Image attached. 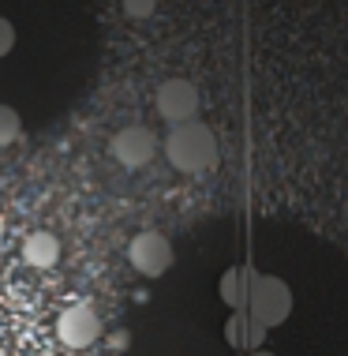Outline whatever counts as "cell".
<instances>
[{"label":"cell","mask_w":348,"mask_h":356,"mask_svg":"<svg viewBox=\"0 0 348 356\" xmlns=\"http://www.w3.org/2000/svg\"><path fill=\"white\" fill-rule=\"evenodd\" d=\"M19 131H23V120H19V113L12 105H0V147H12L19 139Z\"/></svg>","instance_id":"cell-10"},{"label":"cell","mask_w":348,"mask_h":356,"mask_svg":"<svg viewBox=\"0 0 348 356\" xmlns=\"http://www.w3.org/2000/svg\"><path fill=\"white\" fill-rule=\"evenodd\" d=\"M12 45H15V31H12V23H8V19H0V56L12 53Z\"/></svg>","instance_id":"cell-12"},{"label":"cell","mask_w":348,"mask_h":356,"mask_svg":"<svg viewBox=\"0 0 348 356\" xmlns=\"http://www.w3.org/2000/svg\"><path fill=\"white\" fill-rule=\"evenodd\" d=\"M23 259L31 266H38V270H49V266H56V259H60V240L53 233H31L23 244Z\"/></svg>","instance_id":"cell-9"},{"label":"cell","mask_w":348,"mask_h":356,"mask_svg":"<svg viewBox=\"0 0 348 356\" xmlns=\"http://www.w3.org/2000/svg\"><path fill=\"white\" fill-rule=\"evenodd\" d=\"M0 356H4V353H0Z\"/></svg>","instance_id":"cell-14"},{"label":"cell","mask_w":348,"mask_h":356,"mask_svg":"<svg viewBox=\"0 0 348 356\" xmlns=\"http://www.w3.org/2000/svg\"><path fill=\"white\" fill-rule=\"evenodd\" d=\"M255 356H274V353H263V349H258V353H255Z\"/></svg>","instance_id":"cell-13"},{"label":"cell","mask_w":348,"mask_h":356,"mask_svg":"<svg viewBox=\"0 0 348 356\" xmlns=\"http://www.w3.org/2000/svg\"><path fill=\"white\" fill-rule=\"evenodd\" d=\"M154 8H158V0H124V12L131 19H147L154 15Z\"/></svg>","instance_id":"cell-11"},{"label":"cell","mask_w":348,"mask_h":356,"mask_svg":"<svg viewBox=\"0 0 348 356\" xmlns=\"http://www.w3.org/2000/svg\"><path fill=\"white\" fill-rule=\"evenodd\" d=\"M255 277H258V274H251L247 266H232L229 274H221V300H225L229 307H236V312H244Z\"/></svg>","instance_id":"cell-8"},{"label":"cell","mask_w":348,"mask_h":356,"mask_svg":"<svg viewBox=\"0 0 348 356\" xmlns=\"http://www.w3.org/2000/svg\"><path fill=\"white\" fill-rule=\"evenodd\" d=\"M56 334H60V341L72 345V349H86V345H94L101 338V319L94 315V307L72 304L67 312H60V319H56Z\"/></svg>","instance_id":"cell-6"},{"label":"cell","mask_w":348,"mask_h":356,"mask_svg":"<svg viewBox=\"0 0 348 356\" xmlns=\"http://www.w3.org/2000/svg\"><path fill=\"white\" fill-rule=\"evenodd\" d=\"M251 319H258L270 330V326H281L288 315H292V289H288L281 277H255L251 285V296H247V307Z\"/></svg>","instance_id":"cell-2"},{"label":"cell","mask_w":348,"mask_h":356,"mask_svg":"<svg viewBox=\"0 0 348 356\" xmlns=\"http://www.w3.org/2000/svg\"><path fill=\"white\" fill-rule=\"evenodd\" d=\"M225 338H229V345H236V349H258V345L266 341V326L258 319H251V312H236L225 323Z\"/></svg>","instance_id":"cell-7"},{"label":"cell","mask_w":348,"mask_h":356,"mask_svg":"<svg viewBox=\"0 0 348 356\" xmlns=\"http://www.w3.org/2000/svg\"><path fill=\"white\" fill-rule=\"evenodd\" d=\"M158 113H161V120L172 124V128H176V124L195 120V113H199V90L188 79H165V83L158 86Z\"/></svg>","instance_id":"cell-4"},{"label":"cell","mask_w":348,"mask_h":356,"mask_svg":"<svg viewBox=\"0 0 348 356\" xmlns=\"http://www.w3.org/2000/svg\"><path fill=\"white\" fill-rule=\"evenodd\" d=\"M165 158L172 169L180 172H206L217 165V139L206 124L199 120H188V124H176L165 139Z\"/></svg>","instance_id":"cell-1"},{"label":"cell","mask_w":348,"mask_h":356,"mask_svg":"<svg viewBox=\"0 0 348 356\" xmlns=\"http://www.w3.org/2000/svg\"><path fill=\"white\" fill-rule=\"evenodd\" d=\"M158 154V139H154L150 128L142 124H128L113 136V158L120 161L124 169H142L147 161Z\"/></svg>","instance_id":"cell-5"},{"label":"cell","mask_w":348,"mask_h":356,"mask_svg":"<svg viewBox=\"0 0 348 356\" xmlns=\"http://www.w3.org/2000/svg\"><path fill=\"white\" fill-rule=\"evenodd\" d=\"M128 259H131V266L139 274H147V277H161L172 266V244H169V236H161V233H139L128 244Z\"/></svg>","instance_id":"cell-3"}]
</instances>
